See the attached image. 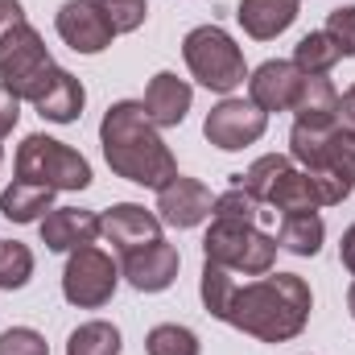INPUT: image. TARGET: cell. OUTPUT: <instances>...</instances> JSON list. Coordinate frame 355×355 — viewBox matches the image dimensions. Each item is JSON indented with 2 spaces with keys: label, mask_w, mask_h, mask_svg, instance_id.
<instances>
[{
  "label": "cell",
  "mask_w": 355,
  "mask_h": 355,
  "mask_svg": "<svg viewBox=\"0 0 355 355\" xmlns=\"http://www.w3.org/2000/svg\"><path fill=\"white\" fill-rule=\"evenodd\" d=\"M314 293L306 277L297 272H265L248 285H232V297L219 314V322L261 339V343H289L310 322Z\"/></svg>",
  "instance_id": "cell-1"
},
{
  "label": "cell",
  "mask_w": 355,
  "mask_h": 355,
  "mask_svg": "<svg viewBox=\"0 0 355 355\" xmlns=\"http://www.w3.org/2000/svg\"><path fill=\"white\" fill-rule=\"evenodd\" d=\"M99 145L112 166V174L149 190H162L178 174V162L162 137V128L149 120L141 99H120L99 120Z\"/></svg>",
  "instance_id": "cell-2"
},
{
  "label": "cell",
  "mask_w": 355,
  "mask_h": 355,
  "mask_svg": "<svg viewBox=\"0 0 355 355\" xmlns=\"http://www.w3.org/2000/svg\"><path fill=\"white\" fill-rule=\"evenodd\" d=\"M289 157L302 162L306 174H314L335 202H343L355 190V132H347L339 120L331 124H302L289 128Z\"/></svg>",
  "instance_id": "cell-3"
},
{
  "label": "cell",
  "mask_w": 355,
  "mask_h": 355,
  "mask_svg": "<svg viewBox=\"0 0 355 355\" xmlns=\"http://www.w3.org/2000/svg\"><path fill=\"white\" fill-rule=\"evenodd\" d=\"M182 58H186V71L194 75V83L207 91H219V95H232L248 79V67H244V50L236 46V37L219 25H198L182 37Z\"/></svg>",
  "instance_id": "cell-4"
},
{
  "label": "cell",
  "mask_w": 355,
  "mask_h": 355,
  "mask_svg": "<svg viewBox=\"0 0 355 355\" xmlns=\"http://www.w3.org/2000/svg\"><path fill=\"white\" fill-rule=\"evenodd\" d=\"M202 261L244 272V277H265L277 265V236L261 232L257 223L211 219V227L202 236Z\"/></svg>",
  "instance_id": "cell-5"
},
{
  "label": "cell",
  "mask_w": 355,
  "mask_h": 355,
  "mask_svg": "<svg viewBox=\"0 0 355 355\" xmlns=\"http://www.w3.org/2000/svg\"><path fill=\"white\" fill-rule=\"evenodd\" d=\"M17 178L50 186V190H87L91 166L79 149H71L46 132H33L17 145Z\"/></svg>",
  "instance_id": "cell-6"
},
{
  "label": "cell",
  "mask_w": 355,
  "mask_h": 355,
  "mask_svg": "<svg viewBox=\"0 0 355 355\" xmlns=\"http://www.w3.org/2000/svg\"><path fill=\"white\" fill-rule=\"evenodd\" d=\"M54 54L46 50V42H42V33L25 21V25H17L4 42H0V83L12 91L21 103H33L42 87H46V79L54 75Z\"/></svg>",
  "instance_id": "cell-7"
},
{
  "label": "cell",
  "mask_w": 355,
  "mask_h": 355,
  "mask_svg": "<svg viewBox=\"0 0 355 355\" xmlns=\"http://www.w3.org/2000/svg\"><path fill=\"white\" fill-rule=\"evenodd\" d=\"M116 285H120V268H116V261H112L103 248L87 244V248L67 252L62 297H67L71 306H79V310H99V306L112 302Z\"/></svg>",
  "instance_id": "cell-8"
},
{
  "label": "cell",
  "mask_w": 355,
  "mask_h": 355,
  "mask_svg": "<svg viewBox=\"0 0 355 355\" xmlns=\"http://www.w3.org/2000/svg\"><path fill=\"white\" fill-rule=\"evenodd\" d=\"M268 128V116L252 103V99H219L211 112H207V120H202V137L215 145V149H223V153H240V149H248V145H257L261 137H265Z\"/></svg>",
  "instance_id": "cell-9"
},
{
  "label": "cell",
  "mask_w": 355,
  "mask_h": 355,
  "mask_svg": "<svg viewBox=\"0 0 355 355\" xmlns=\"http://www.w3.org/2000/svg\"><path fill=\"white\" fill-rule=\"evenodd\" d=\"M58 37L75 50V54H103L120 33L112 29L107 12L99 8V0H67L54 17Z\"/></svg>",
  "instance_id": "cell-10"
},
{
  "label": "cell",
  "mask_w": 355,
  "mask_h": 355,
  "mask_svg": "<svg viewBox=\"0 0 355 355\" xmlns=\"http://www.w3.org/2000/svg\"><path fill=\"white\" fill-rule=\"evenodd\" d=\"M211 207H215V194L198 178L174 174L157 190V219L178 227V232L182 227H198L202 219H211Z\"/></svg>",
  "instance_id": "cell-11"
},
{
  "label": "cell",
  "mask_w": 355,
  "mask_h": 355,
  "mask_svg": "<svg viewBox=\"0 0 355 355\" xmlns=\"http://www.w3.org/2000/svg\"><path fill=\"white\" fill-rule=\"evenodd\" d=\"M178 265H182V257H178V248L166 236L120 257V268H124L128 285L141 289V293H162V289H170L178 281Z\"/></svg>",
  "instance_id": "cell-12"
},
{
  "label": "cell",
  "mask_w": 355,
  "mask_h": 355,
  "mask_svg": "<svg viewBox=\"0 0 355 355\" xmlns=\"http://www.w3.org/2000/svg\"><path fill=\"white\" fill-rule=\"evenodd\" d=\"M99 236H107V244L124 257L132 248L162 240V219L153 211H145L141 202H116L99 215Z\"/></svg>",
  "instance_id": "cell-13"
},
{
  "label": "cell",
  "mask_w": 355,
  "mask_h": 355,
  "mask_svg": "<svg viewBox=\"0 0 355 355\" xmlns=\"http://www.w3.org/2000/svg\"><path fill=\"white\" fill-rule=\"evenodd\" d=\"M302 83H306V75H302L293 62L268 58V62H261V67L248 75V99H252L265 116L268 112H293Z\"/></svg>",
  "instance_id": "cell-14"
},
{
  "label": "cell",
  "mask_w": 355,
  "mask_h": 355,
  "mask_svg": "<svg viewBox=\"0 0 355 355\" xmlns=\"http://www.w3.org/2000/svg\"><path fill=\"white\" fill-rule=\"evenodd\" d=\"M37 227H42V244L50 252H75V248H87L99 240V215L83 211V207H54V211H46V219Z\"/></svg>",
  "instance_id": "cell-15"
},
{
  "label": "cell",
  "mask_w": 355,
  "mask_h": 355,
  "mask_svg": "<svg viewBox=\"0 0 355 355\" xmlns=\"http://www.w3.org/2000/svg\"><path fill=\"white\" fill-rule=\"evenodd\" d=\"M265 207H277V211H318V207H335V198H331V190L318 182L314 174H306V170H293V162L277 174V182L268 186L265 194Z\"/></svg>",
  "instance_id": "cell-16"
},
{
  "label": "cell",
  "mask_w": 355,
  "mask_h": 355,
  "mask_svg": "<svg viewBox=\"0 0 355 355\" xmlns=\"http://www.w3.org/2000/svg\"><path fill=\"white\" fill-rule=\"evenodd\" d=\"M190 99H194V91H190L186 79H178L174 71H157L149 79L141 103H145V112H149V120L157 128H178L186 120V112H190Z\"/></svg>",
  "instance_id": "cell-17"
},
{
  "label": "cell",
  "mask_w": 355,
  "mask_h": 355,
  "mask_svg": "<svg viewBox=\"0 0 355 355\" xmlns=\"http://www.w3.org/2000/svg\"><path fill=\"white\" fill-rule=\"evenodd\" d=\"M83 103H87L83 83H79L71 71H62V67H54V75L46 79L42 95L33 99L37 116H42V120H50V124H75V120L83 116Z\"/></svg>",
  "instance_id": "cell-18"
},
{
  "label": "cell",
  "mask_w": 355,
  "mask_h": 355,
  "mask_svg": "<svg viewBox=\"0 0 355 355\" xmlns=\"http://www.w3.org/2000/svg\"><path fill=\"white\" fill-rule=\"evenodd\" d=\"M302 12V0H240L236 17L244 25V33L252 42H272L277 33H285Z\"/></svg>",
  "instance_id": "cell-19"
},
{
  "label": "cell",
  "mask_w": 355,
  "mask_h": 355,
  "mask_svg": "<svg viewBox=\"0 0 355 355\" xmlns=\"http://www.w3.org/2000/svg\"><path fill=\"white\" fill-rule=\"evenodd\" d=\"M54 194L58 190H50V186H37V182H21L17 178L0 194V215L12 219V223H42L46 211H54Z\"/></svg>",
  "instance_id": "cell-20"
},
{
  "label": "cell",
  "mask_w": 355,
  "mask_h": 355,
  "mask_svg": "<svg viewBox=\"0 0 355 355\" xmlns=\"http://www.w3.org/2000/svg\"><path fill=\"white\" fill-rule=\"evenodd\" d=\"M327 240V223L318 211H289L281 215V227H277V248L281 252H293V257H318Z\"/></svg>",
  "instance_id": "cell-21"
},
{
  "label": "cell",
  "mask_w": 355,
  "mask_h": 355,
  "mask_svg": "<svg viewBox=\"0 0 355 355\" xmlns=\"http://www.w3.org/2000/svg\"><path fill=\"white\" fill-rule=\"evenodd\" d=\"M293 120H302V124L339 120V91L327 75H306V83L297 91V103H293Z\"/></svg>",
  "instance_id": "cell-22"
},
{
  "label": "cell",
  "mask_w": 355,
  "mask_h": 355,
  "mask_svg": "<svg viewBox=\"0 0 355 355\" xmlns=\"http://www.w3.org/2000/svg\"><path fill=\"white\" fill-rule=\"evenodd\" d=\"M339 58H343V50L335 46V37H331L327 29H314V33H306V37L293 46V67H297L302 75H331Z\"/></svg>",
  "instance_id": "cell-23"
},
{
  "label": "cell",
  "mask_w": 355,
  "mask_h": 355,
  "mask_svg": "<svg viewBox=\"0 0 355 355\" xmlns=\"http://www.w3.org/2000/svg\"><path fill=\"white\" fill-rule=\"evenodd\" d=\"M67 355H120V331L112 322H103V318L83 322L79 331H71Z\"/></svg>",
  "instance_id": "cell-24"
},
{
  "label": "cell",
  "mask_w": 355,
  "mask_h": 355,
  "mask_svg": "<svg viewBox=\"0 0 355 355\" xmlns=\"http://www.w3.org/2000/svg\"><path fill=\"white\" fill-rule=\"evenodd\" d=\"M145 352H149V355H198V352H202V343H198V335H194L190 327L162 322V327H153V331H149Z\"/></svg>",
  "instance_id": "cell-25"
},
{
  "label": "cell",
  "mask_w": 355,
  "mask_h": 355,
  "mask_svg": "<svg viewBox=\"0 0 355 355\" xmlns=\"http://www.w3.org/2000/svg\"><path fill=\"white\" fill-rule=\"evenodd\" d=\"M33 277V252L21 240H0V289H25Z\"/></svg>",
  "instance_id": "cell-26"
},
{
  "label": "cell",
  "mask_w": 355,
  "mask_h": 355,
  "mask_svg": "<svg viewBox=\"0 0 355 355\" xmlns=\"http://www.w3.org/2000/svg\"><path fill=\"white\" fill-rule=\"evenodd\" d=\"M211 219H240V223H257V219H261V202H257L244 186H232V190L215 194Z\"/></svg>",
  "instance_id": "cell-27"
},
{
  "label": "cell",
  "mask_w": 355,
  "mask_h": 355,
  "mask_svg": "<svg viewBox=\"0 0 355 355\" xmlns=\"http://www.w3.org/2000/svg\"><path fill=\"white\" fill-rule=\"evenodd\" d=\"M99 8L107 12L116 33H137L149 17V0H99Z\"/></svg>",
  "instance_id": "cell-28"
},
{
  "label": "cell",
  "mask_w": 355,
  "mask_h": 355,
  "mask_svg": "<svg viewBox=\"0 0 355 355\" xmlns=\"http://www.w3.org/2000/svg\"><path fill=\"white\" fill-rule=\"evenodd\" d=\"M0 355H50V343L33 327H8L0 335Z\"/></svg>",
  "instance_id": "cell-29"
},
{
  "label": "cell",
  "mask_w": 355,
  "mask_h": 355,
  "mask_svg": "<svg viewBox=\"0 0 355 355\" xmlns=\"http://www.w3.org/2000/svg\"><path fill=\"white\" fill-rule=\"evenodd\" d=\"M327 33L335 37V46L343 50V58H355V4H339L327 17Z\"/></svg>",
  "instance_id": "cell-30"
},
{
  "label": "cell",
  "mask_w": 355,
  "mask_h": 355,
  "mask_svg": "<svg viewBox=\"0 0 355 355\" xmlns=\"http://www.w3.org/2000/svg\"><path fill=\"white\" fill-rule=\"evenodd\" d=\"M17 120H21V99L0 83V141L17 128Z\"/></svg>",
  "instance_id": "cell-31"
},
{
  "label": "cell",
  "mask_w": 355,
  "mask_h": 355,
  "mask_svg": "<svg viewBox=\"0 0 355 355\" xmlns=\"http://www.w3.org/2000/svg\"><path fill=\"white\" fill-rule=\"evenodd\" d=\"M17 25H25V8H21V0H0V42H4Z\"/></svg>",
  "instance_id": "cell-32"
},
{
  "label": "cell",
  "mask_w": 355,
  "mask_h": 355,
  "mask_svg": "<svg viewBox=\"0 0 355 355\" xmlns=\"http://www.w3.org/2000/svg\"><path fill=\"white\" fill-rule=\"evenodd\" d=\"M339 124H343L347 132H355V83L339 95Z\"/></svg>",
  "instance_id": "cell-33"
},
{
  "label": "cell",
  "mask_w": 355,
  "mask_h": 355,
  "mask_svg": "<svg viewBox=\"0 0 355 355\" xmlns=\"http://www.w3.org/2000/svg\"><path fill=\"white\" fill-rule=\"evenodd\" d=\"M339 257H343V265L347 272H355V223L343 232V244H339Z\"/></svg>",
  "instance_id": "cell-34"
},
{
  "label": "cell",
  "mask_w": 355,
  "mask_h": 355,
  "mask_svg": "<svg viewBox=\"0 0 355 355\" xmlns=\"http://www.w3.org/2000/svg\"><path fill=\"white\" fill-rule=\"evenodd\" d=\"M347 310H352V318H355V281H352V289H347Z\"/></svg>",
  "instance_id": "cell-35"
},
{
  "label": "cell",
  "mask_w": 355,
  "mask_h": 355,
  "mask_svg": "<svg viewBox=\"0 0 355 355\" xmlns=\"http://www.w3.org/2000/svg\"><path fill=\"white\" fill-rule=\"evenodd\" d=\"M0 162H4V149H0Z\"/></svg>",
  "instance_id": "cell-36"
}]
</instances>
